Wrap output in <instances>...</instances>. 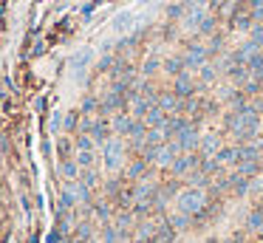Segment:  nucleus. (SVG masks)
<instances>
[{
	"label": "nucleus",
	"mask_w": 263,
	"mask_h": 243,
	"mask_svg": "<svg viewBox=\"0 0 263 243\" xmlns=\"http://www.w3.org/2000/svg\"><path fill=\"white\" fill-rule=\"evenodd\" d=\"M227 125H229V130L238 133V136H252L257 128H260V119H257V113L252 108H238L227 119Z\"/></svg>",
	"instance_id": "1"
},
{
	"label": "nucleus",
	"mask_w": 263,
	"mask_h": 243,
	"mask_svg": "<svg viewBox=\"0 0 263 243\" xmlns=\"http://www.w3.org/2000/svg\"><path fill=\"white\" fill-rule=\"evenodd\" d=\"M201 207H204V192L198 187H190L178 195V209H181L184 215H196Z\"/></svg>",
	"instance_id": "2"
},
{
	"label": "nucleus",
	"mask_w": 263,
	"mask_h": 243,
	"mask_svg": "<svg viewBox=\"0 0 263 243\" xmlns=\"http://www.w3.org/2000/svg\"><path fill=\"white\" fill-rule=\"evenodd\" d=\"M207 57H209V48H207V45H198L196 43V45H190V48L184 51L181 60H184V65H187V68H204Z\"/></svg>",
	"instance_id": "3"
},
{
	"label": "nucleus",
	"mask_w": 263,
	"mask_h": 243,
	"mask_svg": "<svg viewBox=\"0 0 263 243\" xmlns=\"http://www.w3.org/2000/svg\"><path fill=\"white\" fill-rule=\"evenodd\" d=\"M198 144V133L193 130V125H181L178 121V147L181 150H193Z\"/></svg>",
	"instance_id": "4"
},
{
	"label": "nucleus",
	"mask_w": 263,
	"mask_h": 243,
	"mask_svg": "<svg viewBox=\"0 0 263 243\" xmlns=\"http://www.w3.org/2000/svg\"><path fill=\"white\" fill-rule=\"evenodd\" d=\"M193 91H196V82L181 71L176 77V96H193Z\"/></svg>",
	"instance_id": "5"
},
{
	"label": "nucleus",
	"mask_w": 263,
	"mask_h": 243,
	"mask_svg": "<svg viewBox=\"0 0 263 243\" xmlns=\"http://www.w3.org/2000/svg\"><path fill=\"white\" fill-rule=\"evenodd\" d=\"M119 158H122V147H119V144H108V158H105V161H108L110 170L119 164Z\"/></svg>",
	"instance_id": "6"
},
{
	"label": "nucleus",
	"mask_w": 263,
	"mask_h": 243,
	"mask_svg": "<svg viewBox=\"0 0 263 243\" xmlns=\"http://www.w3.org/2000/svg\"><path fill=\"white\" fill-rule=\"evenodd\" d=\"M249 14L255 17V23H263V0H249Z\"/></svg>",
	"instance_id": "7"
},
{
	"label": "nucleus",
	"mask_w": 263,
	"mask_h": 243,
	"mask_svg": "<svg viewBox=\"0 0 263 243\" xmlns=\"http://www.w3.org/2000/svg\"><path fill=\"white\" fill-rule=\"evenodd\" d=\"M130 23H133V14H130V12H125V14H119V17L113 20V29H116V31H125Z\"/></svg>",
	"instance_id": "8"
},
{
	"label": "nucleus",
	"mask_w": 263,
	"mask_h": 243,
	"mask_svg": "<svg viewBox=\"0 0 263 243\" xmlns=\"http://www.w3.org/2000/svg\"><path fill=\"white\" fill-rule=\"evenodd\" d=\"M156 153H159L156 158H159L161 164H170V161H173V153H176V147H159Z\"/></svg>",
	"instance_id": "9"
},
{
	"label": "nucleus",
	"mask_w": 263,
	"mask_h": 243,
	"mask_svg": "<svg viewBox=\"0 0 263 243\" xmlns=\"http://www.w3.org/2000/svg\"><path fill=\"white\" fill-rule=\"evenodd\" d=\"M260 226H263V212L249 215V229H260Z\"/></svg>",
	"instance_id": "10"
},
{
	"label": "nucleus",
	"mask_w": 263,
	"mask_h": 243,
	"mask_svg": "<svg viewBox=\"0 0 263 243\" xmlns=\"http://www.w3.org/2000/svg\"><path fill=\"white\" fill-rule=\"evenodd\" d=\"M187 167H193V158H178V161H176V173L187 170Z\"/></svg>",
	"instance_id": "11"
},
{
	"label": "nucleus",
	"mask_w": 263,
	"mask_h": 243,
	"mask_svg": "<svg viewBox=\"0 0 263 243\" xmlns=\"http://www.w3.org/2000/svg\"><path fill=\"white\" fill-rule=\"evenodd\" d=\"M62 173H65L68 178H74V176H77V164H71V161H65V164H62Z\"/></svg>",
	"instance_id": "12"
},
{
	"label": "nucleus",
	"mask_w": 263,
	"mask_h": 243,
	"mask_svg": "<svg viewBox=\"0 0 263 243\" xmlns=\"http://www.w3.org/2000/svg\"><path fill=\"white\" fill-rule=\"evenodd\" d=\"M156 68H159V62H156V60H150V62H147V65H145V74H153Z\"/></svg>",
	"instance_id": "13"
},
{
	"label": "nucleus",
	"mask_w": 263,
	"mask_h": 243,
	"mask_svg": "<svg viewBox=\"0 0 263 243\" xmlns=\"http://www.w3.org/2000/svg\"><path fill=\"white\" fill-rule=\"evenodd\" d=\"M141 3H150V0H141Z\"/></svg>",
	"instance_id": "14"
},
{
	"label": "nucleus",
	"mask_w": 263,
	"mask_h": 243,
	"mask_svg": "<svg viewBox=\"0 0 263 243\" xmlns=\"http://www.w3.org/2000/svg\"><path fill=\"white\" fill-rule=\"evenodd\" d=\"M260 128H263V121H260Z\"/></svg>",
	"instance_id": "15"
}]
</instances>
